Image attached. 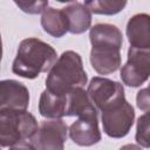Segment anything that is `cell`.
I'll use <instances>...</instances> for the list:
<instances>
[{"mask_svg": "<svg viewBox=\"0 0 150 150\" xmlns=\"http://www.w3.org/2000/svg\"><path fill=\"white\" fill-rule=\"evenodd\" d=\"M57 60L56 50L36 38H28L20 42L12 71L23 79L33 80L41 73H48Z\"/></svg>", "mask_w": 150, "mask_h": 150, "instance_id": "cell-1", "label": "cell"}, {"mask_svg": "<svg viewBox=\"0 0 150 150\" xmlns=\"http://www.w3.org/2000/svg\"><path fill=\"white\" fill-rule=\"evenodd\" d=\"M87 80L80 54L74 50H66L48 71L46 89L55 95L63 96L76 88H82L87 84Z\"/></svg>", "mask_w": 150, "mask_h": 150, "instance_id": "cell-2", "label": "cell"}, {"mask_svg": "<svg viewBox=\"0 0 150 150\" xmlns=\"http://www.w3.org/2000/svg\"><path fill=\"white\" fill-rule=\"evenodd\" d=\"M38 127L36 118L27 110L0 109V146L9 148L30 138Z\"/></svg>", "mask_w": 150, "mask_h": 150, "instance_id": "cell-3", "label": "cell"}, {"mask_svg": "<svg viewBox=\"0 0 150 150\" xmlns=\"http://www.w3.org/2000/svg\"><path fill=\"white\" fill-rule=\"evenodd\" d=\"M87 94L95 108L101 112L125 101L123 84L117 81L100 76L93 77L90 80Z\"/></svg>", "mask_w": 150, "mask_h": 150, "instance_id": "cell-4", "label": "cell"}, {"mask_svg": "<svg viewBox=\"0 0 150 150\" xmlns=\"http://www.w3.org/2000/svg\"><path fill=\"white\" fill-rule=\"evenodd\" d=\"M67 137L68 127L63 120H46L30 137V144L35 150H64Z\"/></svg>", "mask_w": 150, "mask_h": 150, "instance_id": "cell-5", "label": "cell"}, {"mask_svg": "<svg viewBox=\"0 0 150 150\" xmlns=\"http://www.w3.org/2000/svg\"><path fill=\"white\" fill-rule=\"evenodd\" d=\"M102 125L105 135L112 138L127 136L134 124L135 110L125 100L121 104L102 111Z\"/></svg>", "mask_w": 150, "mask_h": 150, "instance_id": "cell-6", "label": "cell"}, {"mask_svg": "<svg viewBox=\"0 0 150 150\" xmlns=\"http://www.w3.org/2000/svg\"><path fill=\"white\" fill-rule=\"evenodd\" d=\"M150 75V52L129 47L128 61L121 68V79L129 87H139Z\"/></svg>", "mask_w": 150, "mask_h": 150, "instance_id": "cell-7", "label": "cell"}, {"mask_svg": "<svg viewBox=\"0 0 150 150\" xmlns=\"http://www.w3.org/2000/svg\"><path fill=\"white\" fill-rule=\"evenodd\" d=\"M98 114H89L77 117L69 127V137L80 146H91L101 141V131L98 128Z\"/></svg>", "mask_w": 150, "mask_h": 150, "instance_id": "cell-8", "label": "cell"}, {"mask_svg": "<svg viewBox=\"0 0 150 150\" xmlns=\"http://www.w3.org/2000/svg\"><path fill=\"white\" fill-rule=\"evenodd\" d=\"M29 104L27 87L16 80L0 81V109L26 110Z\"/></svg>", "mask_w": 150, "mask_h": 150, "instance_id": "cell-9", "label": "cell"}, {"mask_svg": "<svg viewBox=\"0 0 150 150\" xmlns=\"http://www.w3.org/2000/svg\"><path fill=\"white\" fill-rule=\"evenodd\" d=\"M127 36L130 47L150 50V16L141 13L130 18L127 23Z\"/></svg>", "mask_w": 150, "mask_h": 150, "instance_id": "cell-10", "label": "cell"}, {"mask_svg": "<svg viewBox=\"0 0 150 150\" xmlns=\"http://www.w3.org/2000/svg\"><path fill=\"white\" fill-rule=\"evenodd\" d=\"M89 40L91 48H116L121 49L123 36L121 30L110 23H97L90 28Z\"/></svg>", "mask_w": 150, "mask_h": 150, "instance_id": "cell-11", "label": "cell"}, {"mask_svg": "<svg viewBox=\"0 0 150 150\" xmlns=\"http://www.w3.org/2000/svg\"><path fill=\"white\" fill-rule=\"evenodd\" d=\"M121 49L116 48H91L90 63L100 75L115 73L121 66Z\"/></svg>", "mask_w": 150, "mask_h": 150, "instance_id": "cell-12", "label": "cell"}, {"mask_svg": "<svg viewBox=\"0 0 150 150\" xmlns=\"http://www.w3.org/2000/svg\"><path fill=\"white\" fill-rule=\"evenodd\" d=\"M68 20V32L71 34H82L90 28L91 13L81 2H70L62 8Z\"/></svg>", "mask_w": 150, "mask_h": 150, "instance_id": "cell-13", "label": "cell"}, {"mask_svg": "<svg viewBox=\"0 0 150 150\" xmlns=\"http://www.w3.org/2000/svg\"><path fill=\"white\" fill-rule=\"evenodd\" d=\"M67 109V95L60 96L45 89L39 100V112L41 116L56 120L66 116Z\"/></svg>", "mask_w": 150, "mask_h": 150, "instance_id": "cell-14", "label": "cell"}, {"mask_svg": "<svg viewBox=\"0 0 150 150\" xmlns=\"http://www.w3.org/2000/svg\"><path fill=\"white\" fill-rule=\"evenodd\" d=\"M89 114H98V110L91 103L87 91L83 88H76L67 94L66 116H84Z\"/></svg>", "mask_w": 150, "mask_h": 150, "instance_id": "cell-15", "label": "cell"}, {"mask_svg": "<svg viewBox=\"0 0 150 150\" xmlns=\"http://www.w3.org/2000/svg\"><path fill=\"white\" fill-rule=\"evenodd\" d=\"M41 26L47 34L54 38H62L68 32V20L64 13L62 9L53 7H48L42 12Z\"/></svg>", "mask_w": 150, "mask_h": 150, "instance_id": "cell-16", "label": "cell"}, {"mask_svg": "<svg viewBox=\"0 0 150 150\" xmlns=\"http://www.w3.org/2000/svg\"><path fill=\"white\" fill-rule=\"evenodd\" d=\"M90 13L103 14V15H114L123 11L127 6V1L117 0H89L83 4Z\"/></svg>", "mask_w": 150, "mask_h": 150, "instance_id": "cell-17", "label": "cell"}, {"mask_svg": "<svg viewBox=\"0 0 150 150\" xmlns=\"http://www.w3.org/2000/svg\"><path fill=\"white\" fill-rule=\"evenodd\" d=\"M136 142L143 148H149L150 146V141H149V114L148 112H144L137 120Z\"/></svg>", "mask_w": 150, "mask_h": 150, "instance_id": "cell-18", "label": "cell"}, {"mask_svg": "<svg viewBox=\"0 0 150 150\" xmlns=\"http://www.w3.org/2000/svg\"><path fill=\"white\" fill-rule=\"evenodd\" d=\"M14 4L28 14H39L48 8V1H15Z\"/></svg>", "mask_w": 150, "mask_h": 150, "instance_id": "cell-19", "label": "cell"}, {"mask_svg": "<svg viewBox=\"0 0 150 150\" xmlns=\"http://www.w3.org/2000/svg\"><path fill=\"white\" fill-rule=\"evenodd\" d=\"M136 102H137V107L141 110H143L144 112H148V110H149V94H148V88H144V89H142V90H139L137 93Z\"/></svg>", "mask_w": 150, "mask_h": 150, "instance_id": "cell-20", "label": "cell"}, {"mask_svg": "<svg viewBox=\"0 0 150 150\" xmlns=\"http://www.w3.org/2000/svg\"><path fill=\"white\" fill-rule=\"evenodd\" d=\"M9 150H35V148L30 143H28L26 141H21L19 143H15L14 145L9 146Z\"/></svg>", "mask_w": 150, "mask_h": 150, "instance_id": "cell-21", "label": "cell"}, {"mask_svg": "<svg viewBox=\"0 0 150 150\" xmlns=\"http://www.w3.org/2000/svg\"><path fill=\"white\" fill-rule=\"evenodd\" d=\"M120 150H142V148L136 144H125V145L121 146Z\"/></svg>", "mask_w": 150, "mask_h": 150, "instance_id": "cell-22", "label": "cell"}, {"mask_svg": "<svg viewBox=\"0 0 150 150\" xmlns=\"http://www.w3.org/2000/svg\"><path fill=\"white\" fill-rule=\"evenodd\" d=\"M1 57H2V42H1V34H0V63H1Z\"/></svg>", "mask_w": 150, "mask_h": 150, "instance_id": "cell-23", "label": "cell"}]
</instances>
